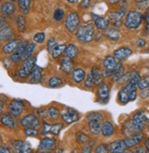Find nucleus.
<instances>
[{"label": "nucleus", "instance_id": "nucleus-1", "mask_svg": "<svg viewBox=\"0 0 149 153\" xmlns=\"http://www.w3.org/2000/svg\"><path fill=\"white\" fill-rule=\"evenodd\" d=\"M146 122H148V118L145 115V112L144 110H139L134 114L131 120L124 124V133L126 136L139 133L144 129Z\"/></svg>", "mask_w": 149, "mask_h": 153}, {"label": "nucleus", "instance_id": "nucleus-2", "mask_svg": "<svg viewBox=\"0 0 149 153\" xmlns=\"http://www.w3.org/2000/svg\"><path fill=\"white\" fill-rule=\"evenodd\" d=\"M140 75L133 77L127 85L121 88L118 94V101L121 105H126L129 102L134 101L137 96V85L140 81Z\"/></svg>", "mask_w": 149, "mask_h": 153}, {"label": "nucleus", "instance_id": "nucleus-3", "mask_svg": "<svg viewBox=\"0 0 149 153\" xmlns=\"http://www.w3.org/2000/svg\"><path fill=\"white\" fill-rule=\"evenodd\" d=\"M144 19L143 14L137 10H130L125 16L124 25L129 30H136L141 26Z\"/></svg>", "mask_w": 149, "mask_h": 153}, {"label": "nucleus", "instance_id": "nucleus-4", "mask_svg": "<svg viewBox=\"0 0 149 153\" xmlns=\"http://www.w3.org/2000/svg\"><path fill=\"white\" fill-rule=\"evenodd\" d=\"M76 37L82 43L91 42L95 37V31L93 27L90 24L78 27V29L76 30Z\"/></svg>", "mask_w": 149, "mask_h": 153}, {"label": "nucleus", "instance_id": "nucleus-5", "mask_svg": "<svg viewBox=\"0 0 149 153\" xmlns=\"http://www.w3.org/2000/svg\"><path fill=\"white\" fill-rule=\"evenodd\" d=\"M36 57H31L28 60H26L22 66L19 68V70L18 71V77L21 79L28 77L31 74L33 68L36 65Z\"/></svg>", "mask_w": 149, "mask_h": 153}, {"label": "nucleus", "instance_id": "nucleus-6", "mask_svg": "<svg viewBox=\"0 0 149 153\" xmlns=\"http://www.w3.org/2000/svg\"><path fill=\"white\" fill-rule=\"evenodd\" d=\"M79 21H80L79 14L77 12H76V11L70 12L68 15H67L66 19H65V22H64L65 29L69 32L76 31L78 29Z\"/></svg>", "mask_w": 149, "mask_h": 153}, {"label": "nucleus", "instance_id": "nucleus-7", "mask_svg": "<svg viewBox=\"0 0 149 153\" xmlns=\"http://www.w3.org/2000/svg\"><path fill=\"white\" fill-rule=\"evenodd\" d=\"M88 129L89 132L93 136H99L101 133V128H102V123L104 119L97 118V117H88Z\"/></svg>", "mask_w": 149, "mask_h": 153}, {"label": "nucleus", "instance_id": "nucleus-8", "mask_svg": "<svg viewBox=\"0 0 149 153\" xmlns=\"http://www.w3.org/2000/svg\"><path fill=\"white\" fill-rule=\"evenodd\" d=\"M61 117L66 124H72L74 122H76L79 119V114L76 110L66 107L61 112Z\"/></svg>", "mask_w": 149, "mask_h": 153}, {"label": "nucleus", "instance_id": "nucleus-9", "mask_svg": "<svg viewBox=\"0 0 149 153\" xmlns=\"http://www.w3.org/2000/svg\"><path fill=\"white\" fill-rule=\"evenodd\" d=\"M56 146V140L52 137H44L40 140L37 149L38 152H51Z\"/></svg>", "mask_w": 149, "mask_h": 153}, {"label": "nucleus", "instance_id": "nucleus-10", "mask_svg": "<svg viewBox=\"0 0 149 153\" xmlns=\"http://www.w3.org/2000/svg\"><path fill=\"white\" fill-rule=\"evenodd\" d=\"M102 62L105 68V74L108 76H112L118 65V62L116 61V58L113 56H106Z\"/></svg>", "mask_w": 149, "mask_h": 153}, {"label": "nucleus", "instance_id": "nucleus-11", "mask_svg": "<svg viewBox=\"0 0 149 153\" xmlns=\"http://www.w3.org/2000/svg\"><path fill=\"white\" fill-rule=\"evenodd\" d=\"M24 102L20 99H15L11 101V103L9 104V106H8V112L13 115L15 117H19L23 110H24Z\"/></svg>", "mask_w": 149, "mask_h": 153}, {"label": "nucleus", "instance_id": "nucleus-12", "mask_svg": "<svg viewBox=\"0 0 149 153\" xmlns=\"http://www.w3.org/2000/svg\"><path fill=\"white\" fill-rule=\"evenodd\" d=\"M21 126L26 128H40V120L31 114H28L25 117H23L20 120Z\"/></svg>", "mask_w": 149, "mask_h": 153}, {"label": "nucleus", "instance_id": "nucleus-13", "mask_svg": "<svg viewBox=\"0 0 149 153\" xmlns=\"http://www.w3.org/2000/svg\"><path fill=\"white\" fill-rule=\"evenodd\" d=\"M28 45H29L28 41H27V40H22L20 45L19 46V48L13 53H11L12 55L10 56V60L14 63L19 62V61L22 60V56H23V54H24V51H25L26 48L28 47Z\"/></svg>", "mask_w": 149, "mask_h": 153}, {"label": "nucleus", "instance_id": "nucleus-14", "mask_svg": "<svg viewBox=\"0 0 149 153\" xmlns=\"http://www.w3.org/2000/svg\"><path fill=\"white\" fill-rule=\"evenodd\" d=\"M144 137H145V135L143 133L139 132V133L133 134V135L129 136L128 137H126L124 141H125L127 149H131V148H133L135 146L139 145L143 141Z\"/></svg>", "mask_w": 149, "mask_h": 153}, {"label": "nucleus", "instance_id": "nucleus-15", "mask_svg": "<svg viewBox=\"0 0 149 153\" xmlns=\"http://www.w3.org/2000/svg\"><path fill=\"white\" fill-rule=\"evenodd\" d=\"M133 54V51L129 47H121L114 51L113 55L114 57L119 61H124L128 59Z\"/></svg>", "mask_w": 149, "mask_h": 153}, {"label": "nucleus", "instance_id": "nucleus-16", "mask_svg": "<svg viewBox=\"0 0 149 153\" xmlns=\"http://www.w3.org/2000/svg\"><path fill=\"white\" fill-rule=\"evenodd\" d=\"M109 94L110 90L107 85L101 82L100 85L98 89V96H99V102L101 104H106L109 101Z\"/></svg>", "mask_w": 149, "mask_h": 153}, {"label": "nucleus", "instance_id": "nucleus-17", "mask_svg": "<svg viewBox=\"0 0 149 153\" xmlns=\"http://www.w3.org/2000/svg\"><path fill=\"white\" fill-rule=\"evenodd\" d=\"M13 149L16 150V152L19 153H29L31 152V148L29 142L22 141V140H16L12 143Z\"/></svg>", "mask_w": 149, "mask_h": 153}, {"label": "nucleus", "instance_id": "nucleus-18", "mask_svg": "<svg viewBox=\"0 0 149 153\" xmlns=\"http://www.w3.org/2000/svg\"><path fill=\"white\" fill-rule=\"evenodd\" d=\"M21 41L19 40V39H12V40H9L7 41V43H5L2 47V51L4 53L6 54H11L14 52L18 48L19 46L20 45Z\"/></svg>", "mask_w": 149, "mask_h": 153}, {"label": "nucleus", "instance_id": "nucleus-19", "mask_svg": "<svg viewBox=\"0 0 149 153\" xmlns=\"http://www.w3.org/2000/svg\"><path fill=\"white\" fill-rule=\"evenodd\" d=\"M1 124L9 129H14L16 128V121L14 119V116L10 113L3 114L1 117Z\"/></svg>", "mask_w": 149, "mask_h": 153}, {"label": "nucleus", "instance_id": "nucleus-20", "mask_svg": "<svg viewBox=\"0 0 149 153\" xmlns=\"http://www.w3.org/2000/svg\"><path fill=\"white\" fill-rule=\"evenodd\" d=\"M92 19L94 20V24L99 30H106L110 25V19H106L100 16H97L95 14H92Z\"/></svg>", "mask_w": 149, "mask_h": 153}, {"label": "nucleus", "instance_id": "nucleus-21", "mask_svg": "<svg viewBox=\"0 0 149 153\" xmlns=\"http://www.w3.org/2000/svg\"><path fill=\"white\" fill-rule=\"evenodd\" d=\"M126 149H127V147H126L124 140L112 142L109 145V149L112 153H123V152H125Z\"/></svg>", "mask_w": 149, "mask_h": 153}, {"label": "nucleus", "instance_id": "nucleus-22", "mask_svg": "<svg viewBox=\"0 0 149 153\" xmlns=\"http://www.w3.org/2000/svg\"><path fill=\"white\" fill-rule=\"evenodd\" d=\"M43 80V68H40L38 65H35L33 70L31 74L30 82L31 83H40Z\"/></svg>", "mask_w": 149, "mask_h": 153}, {"label": "nucleus", "instance_id": "nucleus-23", "mask_svg": "<svg viewBox=\"0 0 149 153\" xmlns=\"http://www.w3.org/2000/svg\"><path fill=\"white\" fill-rule=\"evenodd\" d=\"M61 68L65 74H71L74 70V63L71 58L65 57L61 60Z\"/></svg>", "mask_w": 149, "mask_h": 153}, {"label": "nucleus", "instance_id": "nucleus-24", "mask_svg": "<svg viewBox=\"0 0 149 153\" xmlns=\"http://www.w3.org/2000/svg\"><path fill=\"white\" fill-rule=\"evenodd\" d=\"M114 133V126L111 121H104L102 123L101 128V134L104 137H112Z\"/></svg>", "mask_w": 149, "mask_h": 153}, {"label": "nucleus", "instance_id": "nucleus-25", "mask_svg": "<svg viewBox=\"0 0 149 153\" xmlns=\"http://www.w3.org/2000/svg\"><path fill=\"white\" fill-rule=\"evenodd\" d=\"M16 11V6L11 1L3 2L1 4V13L5 16H9Z\"/></svg>", "mask_w": 149, "mask_h": 153}, {"label": "nucleus", "instance_id": "nucleus-26", "mask_svg": "<svg viewBox=\"0 0 149 153\" xmlns=\"http://www.w3.org/2000/svg\"><path fill=\"white\" fill-rule=\"evenodd\" d=\"M86 78V73L82 68H75L72 72V79L75 82L80 83Z\"/></svg>", "mask_w": 149, "mask_h": 153}, {"label": "nucleus", "instance_id": "nucleus-27", "mask_svg": "<svg viewBox=\"0 0 149 153\" xmlns=\"http://www.w3.org/2000/svg\"><path fill=\"white\" fill-rule=\"evenodd\" d=\"M31 0H18V7L21 15H26L28 14L31 8Z\"/></svg>", "mask_w": 149, "mask_h": 153}, {"label": "nucleus", "instance_id": "nucleus-28", "mask_svg": "<svg viewBox=\"0 0 149 153\" xmlns=\"http://www.w3.org/2000/svg\"><path fill=\"white\" fill-rule=\"evenodd\" d=\"M105 36L109 39L112 40V41H119L121 39V38L120 31L118 30H116V29H108V30H106Z\"/></svg>", "mask_w": 149, "mask_h": 153}, {"label": "nucleus", "instance_id": "nucleus-29", "mask_svg": "<svg viewBox=\"0 0 149 153\" xmlns=\"http://www.w3.org/2000/svg\"><path fill=\"white\" fill-rule=\"evenodd\" d=\"M64 55H65V57H68V58H71V59L76 58L78 55L77 47L76 45H74V44L67 45L66 48H65V51H64Z\"/></svg>", "mask_w": 149, "mask_h": 153}, {"label": "nucleus", "instance_id": "nucleus-30", "mask_svg": "<svg viewBox=\"0 0 149 153\" xmlns=\"http://www.w3.org/2000/svg\"><path fill=\"white\" fill-rule=\"evenodd\" d=\"M124 15H125V10L123 9V10H120L118 12H115V13H111L109 15V17L112 20L113 24L115 26L119 27V25H121V19L123 18Z\"/></svg>", "mask_w": 149, "mask_h": 153}, {"label": "nucleus", "instance_id": "nucleus-31", "mask_svg": "<svg viewBox=\"0 0 149 153\" xmlns=\"http://www.w3.org/2000/svg\"><path fill=\"white\" fill-rule=\"evenodd\" d=\"M124 74H125V69H124V67L123 66V64H121V62H118V65H117L116 70L114 71V73H113L112 75V80L118 82L121 77H123V76L124 75Z\"/></svg>", "mask_w": 149, "mask_h": 153}, {"label": "nucleus", "instance_id": "nucleus-32", "mask_svg": "<svg viewBox=\"0 0 149 153\" xmlns=\"http://www.w3.org/2000/svg\"><path fill=\"white\" fill-rule=\"evenodd\" d=\"M66 48V45L64 44H61V45H56L55 47V49L52 50V51L51 52V55L53 59H58L61 55L64 52Z\"/></svg>", "mask_w": 149, "mask_h": 153}, {"label": "nucleus", "instance_id": "nucleus-33", "mask_svg": "<svg viewBox=\"0 0 149 153\" xmlns=\"http://www.w3.org/2000/svg\"><path fill=\"white\" fill-rule=\"evenodd\" d=\"M35 48H36V45H35V42L33 43H29L28 47L26 48L25 51H24V54L22 56V61L25 62L26 60H28L29 58L31 57V55L33 53V51H35Z\"/></svg>", "mask_w": 149, "mask_h": 153}, {"label": "nucleus", "instance_id": "nucleus-34", "mask_svg": "<svg viewBox=\"0 0 149 153\" xmlns=\"http://www.w3.org/2000/svg\"><path fill=\"white\" fill-rule=\"evenodd\" d=\"M90 75L93 77L95 82H96V85H100L101 83V81H102V74L100 73V71L99 70L98 68L94 67L91 69V72H90Z\"/></svg>", "mask_w": 149, "mask_h": 153}, {"label": "nucleus", "instance_id": "nucleus-35", "mask_svg": "<svg viewBox=\"0 0 149 153\" xmlns=\"http://www.w3.org/2000/svg\"><path fill=\"white\" fill-rule=\"evenodd\" d=\"M63 85V80L58 76H52L48 81V86L51 88H57Z\"/></svg>", "mask_w": 149, "mask_h": 153}, {"label": "nucleus", "instance_id": "nucleus-36", "mask_svg": "<svg viewBox=\"0 0 149 153\" xmlns=\"http://www.w3.org/2000/svg\"><path fill=\"white\" fill-rule=\"evenodd\" d=\"M12 35H13L12 30L10 29L8 26L5 27H2V29H1V33H0V39H1V41L9 39L12 37Z\"/></svg>", "mask_w": 149, "mask_h": 153}, {"label": "nucleus", "instance_id": "nucleus-37", "mask_svg": "<svg viewBox=\"0 0 149 153\" xmlns=\"http://www.w3.org/2000/svg\"><path fill=\"white\" fill-rule=\"evenodd\" d=\"M47 114H48V117L55 120V119H57L59 117V116L61 115L60 111L55 107V106H51L48 110H47Z\"/></svg>", "mask_w": 149, "mask_h": 153}, {"label": "nucleus", "instance_id": "nucleus-38", "mask_svg": "<svg viewBox=\"0 0 149 153\" xmlns=\"http://www.w3.org/2000/svg\"><path fill=\"white\" fill-rule=\"evenodd\" d=\"M16 25L18 27V29L19 31H24L26 29V19L23 16H18L16 18Z\"/></svg>", "mask_w": 149, "mask_h": 153}, {"label": "nucleus", "instance_id": "nucleus-39", "mask_svg": "<svg viewBox=\"0 0 149 153\" xmlns=\"http://www.w3.org/2000/svg\"><path fill=\"white\" fill-rule=\"evenodd\" d=\"M139 74L138 73H136V72H131V73H128V74H124V75L121 77L119 81H118V82H128L129 81H131L133 77H135V76H137Z\"/></svg>", "mask_w": 149, "mask_h": 153}, {"label": "nucleus", "instance_id": "nucleus-40", "mask_svg": "<svg viewBox=\"0 0 149 153\" xmlns=\"http://www.w3.org/2000/svg\"><path fill=\"white\" fill-rule=\"evenodd\" d=\"M63 128H64V124L63 123L52 124V127H51V132L50 133L52 134V135H55V136H58Z\"/></svg>", "mask_w": 149, "mask_h": 153}, {"label": "nucleus", "instance_id": "nucleus-41", "mask_svg": "<svg viewBox=\"0 0 149 153\" xmlns=\"http://www.w3.org/2000/svg\"><path fill=\"white\" fill-rule=\"evenodd\" d=\"M64 15H65V12L64 9L57 8L55 10V12H53V19L59 22V21L63 20V19L64 18Z\"/></svg>", "mask_w": 149, "mask_h": 153}, {"label": "nucleus", "instance_id": "nucleus-42", "mask_svg": "<svg viewBox=\"0 0 149 153\" xmlns=\"http://www.w3.org/2000/svg\"><path fill=\"white\" fill-rule=\"evenodd\" d=\"M76 138L77 142L80 143V144H86L87 142L89 141V137L86 134H84L82 132L76 133Z\"/></svg>", "mask_w": 149, "mask_h": 153}, {"label": "nucleus", "instance_id": "nucleus-43", "mask_svg": "<svg viewBox=\"0 0 149 153\" xmlns=\"http://www.w3.org/2000/svg\"><path fill=\"white\" fill-rule=\"evenodd\" d=\"M45 41V33L44 32H38L33 36V42L42 44Z\"/></svg>", "mask_w": 149, "mask_h": 153}, {"label": "nucleus", "instance_id": "nucleus-44", "mask_svg": "<svg viewBox=\"0 0 149 153\" xmlns=\"http://www.w3.org/2000/svg\"><path fill=\"white\" fill-rule=\"evenodd\" d=\"M24 134L28 137H36L39 134V130L34 128H24Z\"/></svg>", "mask_w": 149, "mask_h": 153}, {"label": "nucleus", "instance_id": "nucleus-45", "mask_svg": "<svg viewBox=\"0 0 149 153\" xmlns=\"http://www.w3.org/2000/svg\"><path fill=\"white\" fill-rule=\"evenodd\" d=\"M137 86L141 90L149 88V77H145L144 79H140V81L138 82Z\"/></svg>", "mask_w": 149, "mask_h": 153}, {"label": "nucleus", "instance_id": "nucleus-46", "mask_svg": "<svg viewBox=\"0 0 149 153\" xmlns=\"http://www.w3.org/2000/svg\"><path fill=\"white\" fill-rule=\"evenodd\" d=\"M56 45H57V41H56V39L55 38L49 39L48 42H47V51L51 53Z\"/></svg>", "mask_w": 149, "mask_h": 153}, {"label": "nucleus", "instance_id": "nucleus-47", "mask_svg": "<svg viewBox=\"0 0 149 153\" xmlns=\"http://www.w3.org/2000/svg\"><path fill=\"white\" fill-rule=\"evenodd\" d=\"M51 127H52L51 124H49L46 121H43V128H42V132H40V133H42V135L45 136L48 133H50L51 132Z\"/></svg>", "mask_w": 149, "mask_h": 153}, {"label": "nucleus", "instance_id": "nucleus-48", "mask_svg": "<svg viewBox=\"0 0 149 153\" xmlns=\"http://www.w3.org/2000/svg\"><path fill=\"white\" fill-rule=\"evenodd\" d=\"M109 150V146L106 144H100L95 149V152L96 153H107Z\"/></svg>", "mask_w": 149, "mask_h": 153}, {"label": "nucleus", "instance_id": "nucleus-49", "mask_svg": "<svg viewBox=\"0 0 149 153\" xmlns=\"http://www.w3.org/2000/svg\"><path fill=\"white\" fill-rule=\"evenodd\" d=\"M94 143H95V141H93V142H87L86 143V145H85V147H83V149H82V152H87V153H88V152H91V150H92V146L94 145Z\"/></svg>", "mask_w": 149, "mask_h": 153}, {"label": "nucleus", "instance_id": "nucleus-50", "mask_svg": "<svg viewBox=\"0 0 149 153\" xmlns=\"http://www.w3.org/2000/svg\"><path fill=\"white\" fill-rule=\"evenodd\" d=\"M80 7L83 9H88L90 6V0H82L79 4Z\"/></svg>", "mask_w": 149, "mask_h": 153}, {"label": "nucleus", "instance_id": "nucleus-51", "mask_svg": "<svg viewBox=\"0 0 149 153\" xmlns=\"http://www.w3.org/2000/svg\"><path fill=\"white\" fill-rule=\"evenodd\" d=\"M146 45V41L144 39H139L136 40V46L138 48H144Z\"/></svg>", "mask_w": 149, "mask_h": 153}, {"label": "nucleus", "instance_id": "nucleus-52", "mask_svg": "<svg viewBox=\"0 0 149 153\" xmlns=\"http://www.w3.org/2000/svg\"><path fill=\"white\" fill-rule=\"evenodd\" d=\"M141 97L143 99H145L146 97H148L149 96V89L148 88H146V89H143L142 90V92H141Z\"/></svg>", "mask_w": 149, "mask_h": 153}, {"label": "nucleus", "instance_id": "nucleus-53", "mask_svg": "<svg viewBox=\"0 0 149 153\" xmlns=\"http://www.w3.org/2000/svg\"><path fill=\"white\" fill-rule=\"evenodd\" d=\"M147 151V149H146V148L145 149V148H143V147H139V148H136L134 150H133V152H135V153H145Z\"/></svg>", "mask_w": 149, "mask_h": 153}, {"label": "nucleus", "instance_id": "nucleus-54", "mask_svg": "<svg viewBox=\"0 0 149 153\" xmlns=\"http://www.w3.org/2000/svg\"><path fill=\"white\" fill-rule=\"evenodd\" d=\"M0 152H1V153H4V152H6V153H10L11 150H10L8 148H7V147H1V148H0Z\"/></svg>", "mask_w": 149, "mask_h": 153}, {"label": "nucleus", "instance_id": "nucleus-55", "mask_svg": "<svg viewBox=\"0 0 149 153\" xmlns=\"http://www.w3.org/2000/svg\"><path fill=\"white\" fill-rule=\"evenodd\" d=\"M145 22H149V7L146 10V14H145Z\"/></svg>", "mask_w": 149, "mask_h": 153}, {"label": "nucleus", "instance_id": "nucleus-56", "mask_svg": "<svg viewBox=\"0 0 149 153\" xmlns=\"http://www.w3.org/2000/svg\"><path fill=\"white\" fill-rule=\"evenodd\" d=\"M145 30L146 34L149 35V22H145Z\"/></svg>", "mask_w": 149, "mask_h": 153}, {"label": "nucleus", "instance_id": "nucleus-57", "mask_svg": "<svg viewBox=\"0 0 149 153\" xmlns=\"http://www.w3.org/2000/svg\"><path fill=\"white\" fill-rule=\"evenodd\" d=\"M145 148H146L147 151H149V138H147V140H145Z\"/></svg>", "mask_w": 149, "mask_h": 153}, {"label": "nucleus", "instance_id": "nucleus-58", "mask_svg": "<svg viewBox=\"0 0 149 153\" xmlns=\"http://www.w3.org/2000/svg\"><path fill=\"white\" fill-rule=\"evenodd\" d=\"M121 1V0H108V2L110 4H117Z\"/></svg>", "mask_w": 149, "mask_h": 153}, {"label": "nucleus", "instance_id": "nucleus-59", "mask_svg": "<svg viewBox=\"0 0 149 153\" xmlns=\"http://www.w3.org/2000/svg\"><path fill=\"white\" fill-rule=\"evenodd\" d=\"M67 2H69V3H71V4H77L80 0H66Z\"/></svg>", "mask_w": 149, "mask_h": 153}, {"label": "nucleus", "instance_id": "nucleus-60", "mask_svg": "<svg viewBox=\"0 0 149 153\" xmlns=\"http://www.w3.org/2000/svg\"><path fill=\"white\" fill-rule=\"evenodd\" d=\"M134 1L136 3H145L148 1V0H134Z\"/></svg>", "mask_w": 149, "mask_h": 153}, {"label": "nucleus", "instance_id": "nucleus-61", "mask_svg": "<svg viewBox=\"0 0 149 153\" xmlns=\"http://www.w3.org/2000/svg\"><path fill=\"white\" fill-rule=\"evenodd\" d=\"M7 1H11V2H14V1H16V0H7Z\"/></svg>", "mask_w": 149, "mask_h": 153}, {"label": "nucleus", "instance_id": "nucleus-62", "mask_svg": "<svg viewBox=\"0 0 149 153\" xmlns=\"http://www.w3.org/2000/svg\"><path fill=\"white\" fill-rule=\"evenodd\" d=\"M146 52H147V53H149V48L147 49V51H146Z\"/></svg>", "mask_w": 149, "mask_h": 153}, {"label": "nucleus", "instance_id": "nucleus-63", "mask_svg": "<svg viewBox=\"0 0 149 153\" xmlns=\"http://www.w3.org/2000/svg\"><path fill=\"white\" fill-rule=\"evenodd\" d=\"M148 122H149V119H148ZM148 130H149V125H148Z\"/></svg>", "mask_w": 149, "mask_h": 153}]
</instances>
